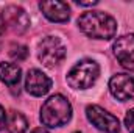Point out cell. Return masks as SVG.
<instances>
[{
	"label": "cell",
	"mask_w": 134,
	"mask_h": 133,
	"mask_svg": "<svg viewBox=\"0 0 134 133\" xmlns=\"http://www.w3.org/2000/svg\"><path fill=\"white\" fill-rule=\"evenodd\" d=\"M78 27L83 33L94 39H112L117 33V22L104 11H87L80 16Z\"/></svg>",
	"instance_id": "6da1fadb"
},
{
	"label": "cell",
	"mask_w": 134,
	"mask_h": 133,
	"mask_svg": "<svg viewBox=\"0 0 134 133\" xmlns=\"http://www.w3.org/2000/svg\"><path fill=\"white\" fill-rule=\"evenodd\" d=\"M72 117V105L67 97L55 94L44 102L41 108V122L47 127L66 125Z\"/></svg>",
	"instance_id": "7a4b0ae2"
},
{
	"label": "cell",
	"mask_w": 134,
	"mask_h": 133,
	"mask_svg": "<svg viewBox=\"0 0 134 133\" xmlns=\"http://www.w3.org/2000/svg\"><path fill=\"white\" fill-rule=\"evenodd\" d=\"M100 75V66L94 60H81L67 74V83L73 89H87L95 85Z\"/></svg>",
	"instance_id": "3957f363"
},
{
	"label": "cell",
	"mask_w": 134,
	"mask_h": 133,
	"mask_svg": "<svg viewBox=\"0 0 134 133\" xmlns=\"http://www.w3.org/2000/svg\"><path fill=\"white\" fill-rule=\"evenodd\" d=\"M0 25L2 28L11 32L16 34L25 33L30 27V17L27 14V11L22 6L17 5H8L2 9V16H0Z\"/></svg>",
	"instance_id": "277c9868"
},
{
	"label": "cell",
	"mask_w": 134,
	"mask_h": 133,
	"mask_svg": "<svg viewBox=\"0 0 134 133\" xmlns=\"http://www.w3.org/2000/svg\"><path fill=\"white\" fill-rule=\"evenodd\" d=\"M66 57V47L56 36H47L41 41L37 49V58L45 67H55Z\"/></svg>",
	"instance_id": "5b68a950"
},
{
	"label": "cell",
	"mask_w": 134,
	"mask_h": 133,
	"mask_svg": "<svg viewBox=\"0 0 134 133\" xmlns=\"http://www.w3.org/2000/svg\"><path fill=\"white\" fill-rule=\"evenodd\" d=\"M86 116L89 119V122L97 127L98 130L104 133H119L120 132V122L119 119L111 114L109 111H106L104 108H101L98 105H89L86 108Z\"/></svg>",
	"instance_id": "8992f818"
},
{
	"label": "cell",
	"mask_w": 134,
	"mask_h": 133,
	"mask_svg": "<svg viewBox=\"0 0 134 133\" xmlns=\"http://www.w3.org/2000/svg\"><path fill=\"white\" fill-rule=\"evenodd\" d=\"M109 91L120 102H134V77L128 74H115L109 80Z\"/></svg>",
	"instance_id": "52a82bcc"
},
{
	"label": "cell",
	"mask_w": 134,
	"mask_h": 133,
	"mask_svg": "<svg viewBox=\"0 0 134 133\" xmlns=\"http://www.w3.org/2000/svg\"><path fill=\"white\" fill-rule=\"evenodd\" d=\"M114 55L125 69L134 72V34H123L114 42Z\"/></svg>",
	"instance_id": "ba28073f"
},
{
	"label": "cell",
	"mask_w": 134,
	"mask_h": 133,
	"mask_svg": "<svg viewBox=\"0 0 134 133\" xmlns=\"http://www.w3.org/2000/svg\"><path fill=\"white\" fill-rule=\"evenodd\" d=\"M52 88V80L39 69H31L25 78V89L34 97L45 96Z\"/></svg>",
	"instance_id": "9c48e42d"
},
{
	"label": "cell",
	"mask_w": 134,
	"mask_h": 133,
	"mask_svg": "<svg viewBox=\"0 0 134 133\" xmlns=\"http://www.w3.org/2000/svg\"><path fill=\"white\" fill-rule=\"evenodd\" d=\"M39 9L50 22H67L70 17V6L66 2L45 0L39 3Z\"/></svg>",
	"instance_id": "30bf717a"
},
{
	"label": "cell",
	"mask_w": 134,
	"mask_h": 133,
	"mask_svg": "<svg viewBox=\"0 0 134 133\" xmlns=\"http://www.w3.org/2000/svg\"><path fill=\"white\" fill-rule=\"evenodd\" d=\"M20 77L22 70L16 63H0V80L5 85L14 88L16 85H19Z\"/></svg>",
	"instance_id": "8fae6325"
},
{
	"label": "cell",
	"mask_w": 134,
	"mask_h": 133,
	"mask_svg": "<svg viewBox=\"0 0 134 133\" xmlns=\"http://www.w3.org/2000/svg\"><path fill=\"white\" fill-rule=\"evenodd\" d=\"M6 129L9 133H25L28 129V121L20 111H9L6 114Z\"/></svg>",
	"instance_id": "7c38bea8"
},
{
	"label": "cell",
	"mask_w": 134,
	"mask_h": 133,
	"mask_svg": "<svg viewBox=\"0 0 134 133\" xmlns=\"http://www.w3.org/2000/svg\"><path fill=\"white\" fill-rule=\"evenodd\" d=\"M9 57L16 61H24L27 57H28V49L25 45H13L11 50H9Z\"/></svg>",
	"instance_id": "4fadbf2b"
},
{
	"label": "cell",
	"mask_w": 134,
	"mask_h": 133,
	"mask_svg": "<svg viewBox=\"0 0 134 133\" xmlns=\"http://www.w3.org/2000/svg\"><path fill=\"white\" fill-rule=\"evenodd\" d=\"M125 125H126V130L130 133H134V108L126 113V116H125Z\"/></svg>",
	"instance_id": "5bb4252c"
},
{
	"label": "cell",
	"mask_w": 134,
	"mask_h": 133,
	"mask_svg": "<svg viewBox=\"0 0 134 133\" xmlns=\"http://www.w3.org/2000/svg\"><path fill=\"white\" fill-rule=\"evenodd\" d=\"M6 127V113L3 110V106L0 105V130Z\"/></svg>",
	"instance_id": "9a60e30c"
},
{
	"label": "cell",
	"mask_w": 134,
	"mask_h": 133,
	"mask_svg": "<svg viewBox=\"0 0 134 133\" xmlns=\"http://www.w3.org/2000/svg\"><path fill=\"white\" fill-rule=\"evenodd\" d=\"M76 5H80V6H95V5H98V2L97 0H92V2H81V0H78Z\"/></svg>",
	"instance_id": "2e32d148"
},
{
	"label": "cell",
	"mask_w": 134,
	"mask_h": 133,
	"mask_svg": "<svg viewBox=\"0 0 134 133\" xmlns=\"http://www.w3.org/2000/svg\"><path fill=\"white\" fill-rule=\"evenodd\" d=\"M31 133H50L48 130H45V129H42V127H37V129H34Z\"/></svg>",
	"instance_id": "e0dca14e"
},
{
	"label": "cell",
	"mask_w": 134,
	"mask_h": 133,
	"mask_svg": "<svg viewBox=\"0 0 134 133\" xmlns=\"http://www.w3.org/2000/svg\"><path fill=\"white\" fill-rule=\"evenodd\" d=\"M2 30H3V28H2V25H0V42H2Z\"/></svg>",
	"instance_id": "ac0fdd59"
},
{
	"label": "cell",
	"mask_w": 134,
	"mask_h": 133,
	"mask_svg": "<svg viewBox=\"0 0 134 133\" xmlns=\"http://www.w3.org/2000/svg\"><path fill=\"white\" fill-rule=\"evenodd\" d=\"M75 133H80V132H75Z\"/></svg>",
	"instance_id": "d6986e66"
}]
</instances>
